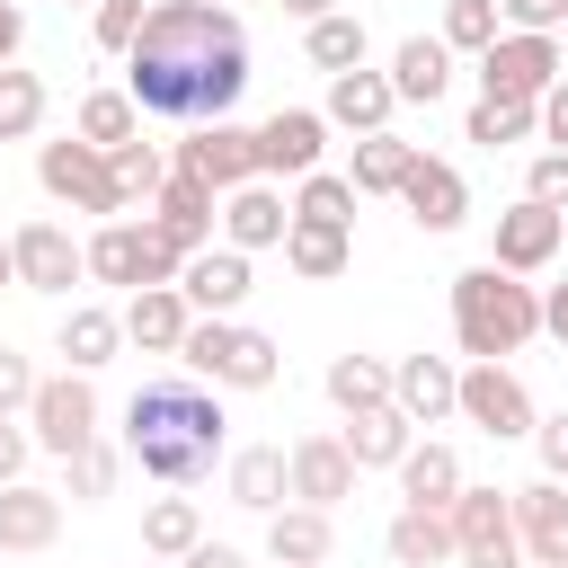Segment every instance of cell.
<instances>
[{"instance_id": "3957f363", "label": "cell", "mask_w": 568, "mask_h": 568, "mask_svg": "<svg viewBox=\"0 0 568 568\" xmlns=\"http://www.w3.org/2000/svg\"><path fill=\"white\" fill-rule=\"evenodd\" d=\"M532 337H541V284H524V275H506L488 257L453 275V346H462V364H506Z\"/></svg>"}, {"instance_id": "8fae6325", "label": "cell", "mask_w": 568, "mask_h": 568, "mask_svg": "<svg viewBox=\"0 0 568 568\" xmlns=\"http://www.w3.org/2000/svg\"><path fill=\"white\" fill-rule=\"evenodd\" d=\"M169 169H186V178H204L213 195H231V186H248L257 178V124H186V142L169 151Z\"/></svg>"}, {"instance_id": "7a4b0ae2", "label": "cell", "mask_w": 568, "mask_h": 568, "mask_svg": "<svg viewBox=\"0 0 568 568\" xmlns=\"http://www.w3.org/2000/svg\"><path fill=\"white\" fill-rule=\"evenodd\" d=\"M124 462L160 488H195L204 470L231 462V417H222V390L204 382H142L124 399Z\"/></svg>"}, {"instance_id": "9a60e30c", "label": "cell", "mask_w": 568, "mask_h": 568, "mask_svg": "<svg viewBox=\"0 0 568 568\" xmlns=\"http://www.w3.org/2000/svg\"><path fill=\"white\" fill-rule=\"evenodd\" d=\"M213 213H222V195L204 186V178H186V169H169L160 178V195L142 204V222L178 248V257H195V248H213Z\"/></svg>"}, {"instance_id": "2e32d148", "label": "cell", "mask_w": 568, "mask_h": 568, "mask_svg": "<svg viewBox=\"0 0 568 568\" xmlns=\"http://www.w3.org/2000/svg\"><path fill=\"white\" fill-rule=\"evenodd\" d=\"M284 231H293V204H284V186H266V178L231 186V195H222V213H213V240H222V248H240V257L284 248Z\"/></svg>"}, {"instance_id": "f546056e", "label": "cell", "mask_w": 568, "mask_h": 568, "mask_svg": "<svg viewBox=\"0 0 568 568\" xmlns=\"http://www.w3.org/2000/svg\"><path fill=\"white\" fill-rule=\"evenodd\" d=\"M284 266H293L302 284H337V275L355 266V231H337V222H293V231H284Z\"/></svg>"}, {"instance_id": "8992f818", "label": "cell", "mask_w": 568, "mask_h": 568, "mask_svg": "<svg viewBox=\"0 0 568 568\" xmlns=\"http://www.w3.org/2000/svg\"><path fill=\"white\" fill-rule=\"evenodd\" d=\"M36 186H44L53 204H71V213H98V222H124V213H133L124 186H115V169H106V151H89L80 133H62V142L36 151Z\"/></svg>"}, {"instance_id": "d6a6232c", "label": "cell", "mask_w": 568, "mask_h": 568, "mask_svg": "<svg viewBox=\"0 0 568 568\" xmlns=\"http://www.w3.org/2000/svg\"><path fill=\"white\" fill-rule=\"evenodd\" d=\"M195 541H204V506H195L186 488L142 497V550H151V559H186Z\"/></svg>"}, {"instance_id": "f5cc1de1", "label": "cell", "mask_w": 568, "mask_h": 568, "mask_svg": "<svg viewBox=\"0 0 568 568\" xmlns=\"http://www.w3.org/2000/svg\"><path fill=\"white\" fill-rule=\"evenodd\" d=\"M178 568H248V559H240V550H231V541H213V532H204V541H195V550H186V559H178Z\"/></svg>"}, {"instance_id": "681fc988", "label": "cell", "mask_w": 568, "mask_h": 568, "mask_svg": "<svg viewBox=\"0 0 568 568\" xmlns=\"http://www.w3.org/2000/svg\"><path fill=\"white\" fill-rule=\"evenodd\" d=\"M532 124H541V142H550V151H568V71H559V80L541 89V106H532Z\"/></svg>"}, {"instance_id": "74e56055", "label": "cell", "mask_w": 568, "mask_h": 568, "mask_svg": "<svg viewBox=\"0 0 568 568\" xmlns=\"http://www.w3.org/2000/svg\"><path fill=\"white\" fill-rule=\"evenodd\" d=\"M355 186H346V169H311V178H293V222H337V231H355Z\"/></svg>"}, {"instance_id": "d4e9b609", "label": "cell", "mask_w": 568, "mask_h": 568, "mask_svg": "<svg viewBox=\"0 0 568 568\" xmlns=\"http://www.w3.org/2000/svg\"><path fill=\"white\" fill-rule=\"evenodd\" d=\"M222 488H231V506H248V515H275V506H293L284 444H231V462H222Z\"/></svg>"}, {"instance_id": "816d5d0a", "label": "cell", "mask_w": 568, "mask_h": 568, "mask_svg": "<svg viewBox=\"0 0 568 568\" xmlns=\"http://www.w3.org/2000/svg\"><path fill=\"white\" fill-rule=\"evenodd\" d=\"M541 337H559V346H568V275H559V284H541Z\"/></svg>"}, {"instance_id": "60d3db41", "label": "cell", "mask_w": 568, "mask_h": 568, "mask_svg": "<svg viewBox=\"0 0 568 568\" xmlns=\"http://www.w3.org/2000/svg\"><path fill=\"white\" fill-rule=\"evenodd\" d=\"M44 106H53V98H44V80L9 62V71H0V142H27V133H44Z\"/></svg>"}, {"instance_id": "5bb4252c", "label": "cell", "mask_w": 568, "mask_h": 568, "mask_svg": "<svg viewBox=\"0 0 568 568\" xmlns=\"http://www.w3.org/2000/svg\"><path fill=\"white\" fill-rule=\"evenodd\" d=\"M559 222H568V213L515 195V204L488 222V266H506V275H541V266H559Z\"/></svg>"}, {"instance_id": "ab89813d", "label": "cell", "mask_w": 568, "mask_h": 568, "mask_svg": "<svg viewBox=\"0 0 568 568\" xmlns=\"http://www.w3.org/2000/svg\"><path fill=\"white\" fill-rule=\"evenodd\" d=\"M115 470H124V444H106V435H98L89 453H71V462H62V497H71V506H98V497H115Z\"/></svg>"}, {"instance_id": "e0dca14e", "label": "cell", "mask_w": 568, "mask_h": 568, "mask_svg": "<svg viewBox=\"0 0 568 568\" xmlns=\"http://www.w3.org/2000/svg\"><path fill=\"white\" fill-rule=\"evenodd\" d=\"M284 479H293V506H320V515H337L346 497H355V462H346V444L337 435H293L284 444Z\"/></svg>"}, {"instance_id": "7402d4cb", "label": "cell", "mask_w": 568, "mask_h": 568, "mask_svg": "<svg viewBox=\"0 0 568 568\" xmlns=\"http://www.w3.org/2000/svg\"><path fill=\"white\" fill-rule=\"evenodd\" d=\"M453 390H462V364L453 355H399L390 364V408L408 426H444L453 417Z\"/></svg>"}, {"instance_id": "7c38bea8", "label": "cell", "mask_w": 568, "mask_h": 568, "mask_svg": "<svg viewBox=\"0 0 568 568\" xmlns=\"http://www.w3.org/2000/svg\"><path fill=\"white\" fill-rule=\"evenodd\" d=\"M9 266H18V293H62V302H71V284L89 275L80 240H71L53 213H36V222H18V231H9Z\"/></svg>"}, {"instance_id": "cb8c5ba5", "label": "cell", "mask_w": 568, "mask_h": 568, "mask_svg": "<svg viewBox=\"0 0 568 568\" xmlns=\"http://www.w3.org/2000/svg\"><path fill=\"white\" fill-rule=\"evenodd\" d=\"M320 115H328L337 133H355V142H364V133H390V115H399V98H390V80H382V71L364 62V71H337V80H328V98H320Z\"/></svg>"}, {"instance_id": "c3c4849f", "label": "cell", "mask_w": 568, "mask_h": 568, "mask_svg": "<svg viewBox=\"0 0 568 568\" xmlns=\"http://www.w3.org/2000/svg\"><path fill=\"white\" fill-rule=\"evenodd\" d=\"M532 453H541V479L568 488V408H550V417L532 426Z\"/></svg>"}, {"instance_id": "91938a15", "label": "cell", "mask_w": 568, "mask_h": 568, "mask_svg": "<svg viewBox=\"0 0 568 568\" xmlns=\"http://www.w3.org/2000/svg\"><path fill=\"white\" fill-rule=\"evenodd\" d=\"M559 62H568V27H559Z\"/></svg>"}, {"instance_id": "d590c367", "label": "cell", "mask_w": 568, "mask_h": 568, "mask_svg": "<svg viewBox=\"0 0 568 568\" xmlns=\"http://www.w3.org/2000/svg\"><path fill=\"white\" fill-rule=\"evenodd\" d=\"M71 133H80L89 151H115V142H133V133H142V106H133L124 89H89V98L71 106Z\"/></svg>"}, {"instance_id": "11a10c76", "label": "cell", "mask_w": 568, "mask_h": 568, "mask_svg": "<svg viewBox=\"0 0 568 568\" xmlns=\"http://www.w3.org/2000/svg\"><path fill=\"white\" fill-rule=\"evenodd\" d=\"M275 9H284V18H302V27H311V18H328V9H346V0H275Z\"/></svg>"}, {"instance_id": "bcb514c9", "label": "cell", "mask_w": 568, "mask_h": 568, "mask_svg": "<svg viewBox=\"0 0 568 568\" xmlns=\"http://www.w3.org/2000/svg\"><path fill=\"white\" fill-rule=\"evenodd\" d=\"M524 195H532V204H550V213H568V151H532Z\"/></svg>"}, {"instance_id": "ba28073f", "label": "cell", "mask_w": 568, "mask_h": 568, "mask_svg": "<svg viewBox=\"0 0 568 568\" xmlns=\"http://www.w3.org/2000/svg\"><path fill=\"white\" fill-rule=\"evenodd\" d=\"M453 417H462V426H479L488 444H524V435L541 426V408H532V390H524V373H515V364H462Z\"/></svg>"}, {"instance_id": "f35d334b", "label": "cell", "mask_w": 568, "mask_h": 568, "mask_svg": "<svg viewBox=\"0 0 568 568\" xmlns=\"http://www.w3.org/2000/svg\"><path fill=\"white\" fill-rule=\"evenodd\" d=\"M541 124H532V106H506V98H470L462 106V142H479V151H506V142H532Z\"/></svg>"}, {"instance_id": "4316f807", "label": "cell", "mask_w": 568, "mask_h": 568, "mask_svg": "<svg viewBox=\"0 0 568 568\" xmlns=\"http://www.w3.org/2000/svg\"><path fill=\"white\" fill-rule=\"evenodd\" d=\"M115 346H124V320H115L106 302H71V311H62V328H53L62 373H98V364H115Z\"/></svg>"}, {"instance_id": "94428289", "label": "cell", "mask_w": 568, "mask_h": 568, "mask_svg": "<svg viewBox=\"0 0 568 568\" xmlns=\"http://www.w3.org/2000/svg\"><path fill=\"white\" fill-rule=\"evenodd\" d=\"M266 568H275V559H266Z\"/></svg>"}, {"instance_id": "603a6c76", "label": "cell", "mask_w": 568, "mask_h": 568, "mask_svg": "<svg viewBox=\"0 0 568 568\" xmlns=\"http://www.w3.org/2000/svg\"><path fill=\"white\" fill-rule=\"evenodd\" d=\"M115 320H124V346H142V355H178L186 328H195V311H186L178 284H142V293H124Z\"/></svg>"}, {"instance_id": "ee69618b", "label": "cell", "mask_w": 568, "mask_h": 568, "mask_svg": "<svg viewBox=\"0 0 568 568\" xmlns=\"http://www.w3.org/2000/svg\"><path fill=\"white\" fill-rule=\"evenodd\" d=\"M142 18H151L142 0H98V9H89V36H98V53H115V62H124V53H133V36H142Z\"/></svg>"}, {"instance_id": "db71d44e", "label": "cell", "mask_w": 568, "mask_h": 568, "mask_svg": "<svg viewBox=\"0 0 568 568\" xmlns=\"http://www.w3.org/2000/svg\"><path fill=\"white\" fill-rule=\"evenodd\" d=\"M18 44H27V9H18V0H0V71L18 62Z\"/></svg>"}, {"instance_id": "52a82bcc", "label": "cell", "mask_w": 568, "mask_h": 568, "mask_svg": "<svg viewBox=\"0 0 568 568\" xmlns=\"http://www.w3.org/2000/svg\"><path fill=\"white\" fill-rule=\"evenodd\" d=\"M80 257H89L98 284H124V293H142V284H178V266H186V257H178L151 222H133V213H124V222H98V231L80 240Z\"/></svg>"}, {"instance_id": "680465c9", "label": "cell", "mask_w": 568, "mask_h": 568, "mask_svg": "<svg viewBox=\"0 0 568 568\" xmlns=\"http://www.w3.org/2000/svg\"><path fill=\"white\" fill-rule=\"evenodd\" d=\"M62 9H98V0H62Z\"/></svg>"}, {"instance_id": "e575fe53", "label": "cell", "mask_w": 568, "mask_h": 568, "mask_svg": "<svg viewBox=\"0 0 568 568\" xmlns=\"http://www.w3.org/2000/svg\"><path fill=\"white\" fill-rule=\"evenodd\" d=\"M328 408H337V417L390 408V364H382V355H328Z\"/></svg>"}, {"instance_id": "d6986e66", "label": "cell", "mask_w": 568, "mask_h": 568, "mask_svg": "<svg viewBox=\"0 0 568 568\" xmlns=\"http://www.w3.org/2000/svg\"><path fill=\"white\" fill-rule=\"evenodd\" d=\"M178 293H186V311H195V320H240V302L257 293V275H248V257H240V248H222V240H213V248H195V257L178 266Z\"/></svg>"}, {"instance_id": "ac0fdd59", "label": "cell", "mask_w": 568, "mask_h": 568, "mask_svg": "<svg viewBox=\"0 0 568 568\" xmlns=\"http://www.w3.org/2000/svg\"><path fill=\"white\" fill-rule=\"evenodd\" d=\"M399 204H408V222L426 231V240H444V231H462L470 222V178L453 169V160H408V178H399Z\"/></svg>"}, {"instance_id": "7dc6e473", "label": "cell", "mask_w": 568, "mask_h": 568, "mask_svg": "<svg viewBox=\"0 0 568 568\" xmlns=\"http://www.w3.org/2000/svg\"><path fill=\"white\" fill-rule=\"evenodd\" d=\"M36 382H44V373H36V364H27L18 346H0V417H27V399H36Z\"/></svg>"}, {"instance_id": "9c48e42d", "label": "cell", "mask_w": 568, "mask_h": 568, "mask_svg": "<svg viewBox=\"0 0 568 568\" xmlns=\"http://www.w3.org/2000/svg\"><path fill=\"white\" fill-rule=\"evenodd\" d=\"M444 524H453V568H524V541H515V506H506V488L462 479V497L444 506Z\"/></svg>"}, {"instance_id": "44dd1931", "label": "cell", "mask_w": 568, "mask_h": 568, "mask_svg": "<svg viewBox=\"0 0 568 568\" xmlns=\"http://www.w3.org/2000/svg\"><path fill=\"white\" fill-rule=\"evenodd\" d=\"M62 541V488L44 479H9L0 488V559H36Z\"/></svg>"}, {"instance_id": "4fadbf2b", "label": "cell", "mask_w": 568, "mask_h": 568, "mask_svg": "<svg viewBox=\"0 0 568 568\" xmlns=\"http://www.w3.org/2000/svg\"><path fill=\"white\" fill-rule=\"evenodd\" d=\"M311 169H328V115L320 106H275L257 124V178L275 186V178H311Z\"/></svg>"}, {"instance_id": "836d02e7", "label": "cell", "mask_w": 568, "mask_h": 568, "mask_svg": "<svg viewBox=\"0 0 568 568\" xmlns=\"http://www.w3.org/2000/svg\"><path fill=\"white\" fill-rule=\"evenodd\" d=\"M302 53H311V71H364V53H373V36H364V18L355 9H328V18H311L302 27Z\"/></svg>"}, {"instance_id": "484cf974", "label": "cell", "mask_w": 568, "mask_h": 568, "mask_svg": "<svg viewBox=\"0 0 568 568\" xmlns=\"http://www.w3.org/2000/svg\"><path fill=\"white\" fill-rule=\"evenodd\" d=\"M382 80H390V98H399V106H435V98L453 89V53H444V36H399Z\"/></svg>"}, {"instance_id": "7bdbcfd3", "label": "cell", "mask_w": 568, "mask_h": 568, "mask_svg": "<svg viewBox=\"0 0 568 568\" xmlns=\"http://www.w3.org/2000/svg\"><path fill=\"white\" fill-rule=\"evenodd\" d=\"M435 36H444V53H470V62H479L506 27H497V0H444V27H435Z\"/></svg>"}, {"instance_id": "5b68a950", "label": "cell", "mask_w": 568, "mask_h": 568, "mask_svg": "<svg viewBox=\"0 0 568 568\" xmlns=\"http://www.w3.org/2000/svg\"><path fill=\"white\" fill-rule=\"evenodd\" d=\"M27 435H36V453H53V462L89 453V444L106 435L98 382H89V373H44V382H36V399H27Z\"/></svg>"}, {"instance_id": "30bf717a", "label": "cell", "mask_w": 568, "mask_h": 568, "mask_svg": "<svg viewBox=\"0 0 568 568\" xmlns=\"http://www.w3.org/2000/svg\"><path fill=\"white\" fill-rule=\"evenodd\" d=\"M559 36H497L479 53V98H506V106H541V89L559 80Z\"/></svg>"}, {"instance_id": "f1b7e54d", "label": "cell", "mask_w": 568, "mask_h": 568, "mask_svg": "<svg viewBox=\"0 0 568 568\" xmlns=\"http://www.w3.org/2000/svg\"><path fill=\"white\" fill-rule=\"evenodd\" d=\"M337 550V515H320V506H275L266 515V559L275 568H320Z\"/></svg>"}, {"instance_id": "4dcf8cb0", "label": "cell", "mask_w": 568, "mask_h": 568, "mask_svg": "<svg viewBox=\"0 0 568 568\" xmlns=\"http://www.w3.org/2000/svg\"><path fill=\"white\" fill-rule=\"evenodd\" d=\"M337 444H346V462H355V470H399V453L417 444V426H408L399 408H364V417H346V426H337Z\"/></svg>"}, {"instance_id": "277c9868", "label": "cell", "mask_w": 568, "mask_h": 568, "mask_svg": "<svg viewBox=\"0 0 568 568\" xmlns=\"http://www.w3.org/2000/svg\"><path fill=\"white\" fill-rule=\"evenodd\" d=\"M178 364L204 390H275L284 382V346L266 328H240V320H195L186 346H178Z\"/></svg>"}, {"instance_id": "6da1fadb", "label": "cell", "mask_w": 568, "mask_h": 568, "mask_svg": "<svg viewBox=\"0 0 568 568\" xmlns=\"http://www.w3.org/2000/svg\"><path fill=\"white\" fill-rule=\"evenodd\" d=\"M248 89V27L231 0H160L124 53V98L169 124H222Z\"/></svg>"}, {"instance_id": "83f0119b", "label": "cell", "mask_w": 568, "mask_h": 568, "mask_svg": "<svg viewBox=\"0 0 568 568\" xmlns=\"http://www.w3.org/2000/svg\"><path fill=\"white\" fill-rule=\"evenodd\" d=\"M462 453L444 444V435H417L408 453H399V506H453L462 497Z\"/></svg>"}, {"instance_id": "1f68e13d", "label": "cell", "mask_w": 568, "mask_h": 568, "mask_svg": "<svg viewBox=\"0 0 568 568\" xmlns=\"http://www.w3.org/2000/svg\"><path fill=\"white\" fill-rule=\"evenodd\" d=\"M382 550H390V568H444V559H453V524H444V506H399L390 532H382Z\"/></svg>"}, {"instance_id": "f907efd6", "label": "cell", "mask_w": 568, "mask_h": 568, "mask_svg": "<svg viewBox=\"0 0 568 568\" xmlns=\"http://www.w3.org/2000/svg\"><path fill=\"white\" fill-rule=\"evenodd\" d=\"M27 462H36V435H27V417H0V488H9V479H27Z\"/></svg>"}, {"instance_id": "8d00e7d4", "label": "cell", "mask_w": 568, "mask_h": 568, "mask_svg": "<svg viewBox=\"0 0 568 568\" xmlns=\"http://www.w3.org/2000/svg\"><path fill=\"white\" fill-rule=\"evenodd\" d=\"M408 160H417V142H399V133H364L355 160H346V186H355V195H399Z\"/></svg>"}, {"instance_id": "f6af8a7d", "label": "cell", "mask_w": 568, "mask_h": 568, "mask_svg": "<svg viewBox=\"0 0 568 568\" xmlns=\"http://www.w3.org/2000/svg\"><path fill=\"white\" fill-rule=\"evenodd\" d=\"M497 27L506 36H559L568 27V0H497Z\"/></svg>"}, {"instance_id": "ffe728a7", "label": "cell", "mask_w": 568, "mask_h": 568, "mask_svg": "<svg viewBox=\"0 0 568 568\" xmlns=\"http://www.w3.org/2000/svg\"><path fill=\"white\" fill-rule=\"evenodd\" d=\"M506 506H515L524 568H568V488L559 479H524V488H506Z\"/></svg>"}, {"instance_id": "6f0895ef", "label": "cell", "mask_w": 568, "mask_h": 568, "mask_svg": "<svg viewBox=\"0 0 568 568\" xmlns=\"http://www.w3.org/2000/svg\"><path fill=\"white\" fill-rule=\"evenodd\" d=\"M559 257H568V222H559Z\"/></svg>"}, {"instance_id": "b9f144b4", "label": "cell", "mask_w": 568, "mask_h": 568, "mask_svg": "<svg viewBox=\"0 0 568 568\" xmlns=\"http://www.w3.org/2000/svg\"><path fill=\"white\" fill-rule=\"evenodd\" d=\"M106 169H115V186H124V204H151V195H160V178H169V151L133 133V142H115V151H106Z\"/></svg>"}, {"instance_id": "9f6ffc18", "label": "cell", "mask_w": 568, "mask_h": 568, "mask_svg": "<svg viewBox=\"0 0 568 568\" xmlns=\"http://www.w3.org/2000/svg\"><path fill=\"white\" fill-rule=\"evenodd\" d=\"M9 284H18V266H9V231H0V293H9Z\"/></svg>"}]
</instances>
